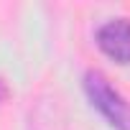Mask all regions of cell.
<instances>
[{"mask_svg":"<svg viewBox=\"0 0 130 130\" xmlns=\"http://www.w3.org/2000/svg\"><path fill=\"white\" fill-rule=\"evenodd\" d=\"M97 46L115 61L130 64V21L112 18L97 28Z\"/></svg>","mask_w":130,"mask_h":130,"instance_id":"cell-2","label":"cell"},{"mask_svg":"<svg viewBox=\"0 0 130 130\" xmlns=\"http://www.w3.org/2000/svg\"><path fill=\"white\" fill-rule=\"evenodd\" d=\"M84 92L92 102V107L117 130H130V102L110 87V82L100 72L84 74Z\"/></svg>","mask_w":130,"mask_h":130,"instance_id":"cell-1","label":"cell"}]
</instances>
